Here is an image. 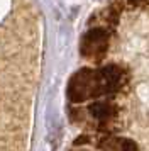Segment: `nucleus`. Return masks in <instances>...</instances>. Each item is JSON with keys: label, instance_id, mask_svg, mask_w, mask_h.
<instances>
[{"label": "nucleus", "instance_id": "nucleus-1", "mask_svg": "<svg viewBox=\"0 0 149 151\" xmlns=\"http://www.w3.org/2000/svg\"><path fill=\"white\" fill-rule=\"evenodd\" d=\"M124 83V73L117 66H105L102 70H81L71 78L68 93L73 102L114 93Z\"/></svg>", "mask_w": 149, "mask_h": 151}, {"label": "nucleus", "instance_id": "nucleus-3", "mask_svg": "<svg viewBox=\"0 0 149 151\" xmlns=\"http://www.w3.org/2000/svg\"><path fill=\"white\" fill-rule=\"evenodd\" d=\"M103 148L107 151H139L137 144L130 139H120V137H112L103 143Z\"/></svg>", "mask_w": 149, "mask_h": 151}, {"label": "nucleus", "instance_id": "nucleus-4", "mask_svg": "<svg viewBox=\"0 0 149 151\" xmlns=\"http://www.w3.org/2000/svg\"><path fill=\"white\" fill-rule=\"evenodd\" d=\"M90 114L97 121H107L114 116V107L107 102H95L93 105H90Z\"/></svg>", "mask_w": 149, "mask_h": 151}, {"label": "nucleus", "instance_id": "nucleus-2", "mask_svg": "<svg viewBox=\"0 0 149 151\" xmlns=\"http://www.w3.org/2000/svg\"><path fill=\"white\" fill-rule=\"evenodd\" d=\"M108 46V34L105 29L95 27L88 34H85L81 41V53L90 60H100L105 55Z\"/></svg>", "mask_w": 149, "mask_h": 151}]
</instances>
